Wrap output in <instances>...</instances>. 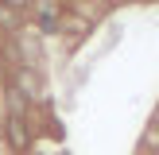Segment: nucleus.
Listing matches in <instances>:
<instances>
[{
	"label": "nucleus",
	"mask_w": 159,
	"mask_h": 155,
	"mask_svg": "<svg viewBox=\"0 0 159 155\" xmlns=\"http://www.w3.org/2000/svg\"><path fill=\"white\" fill-rule=\"evenodd\" d=\"M8 144H12L16 151H23V147L31 144V136H27V124H23V116H8Z\"/></svg>",
	"instance_id": "f257e3e1"
},
{
	"label": "nucleus",
	"mask_w": 159,
	"mask_h": 155,
	"mask_svg": "<svg viewBox=\"0 0 159 155\" xmlns=\"http://www.w3.org/2000/svg\"><path fill=\"white\" fill-rule=\"evenodd\" d=\"M16 89H20L23 97H35V93L43 89V85H39V78L31 74V70H20V78H16Z\"/></svg>",
	"instance_id": "f03ea898"
},
{
	"label": "nucleus",
	"mask_w": 159,
	"mask_h": 155,
	"mask_svg": "<svg viewBox=\"0 0 159 155\" xmlns=\"http://www.w3.org/2000/svg\"><path fill=\"white\" fill-rule=\"evenodd\" d=\"M8 105H12V116H23V108H27V97H23V93L12 85V89H8Z\"/></svg>",
	"instance_id": "7ed1b4c3"
},
{
	"label": "nucleus",
	"mask_w": 159,
	"mask_h": 155,
	"mask_svg": "<svg viewBox=\"0 0 159 155\" xmlns=\"http://www.w3.org/2000/svg\"><path fill=\"white\" fill-rule=\"evenodd\" d=\"M20 16H23V8H0V23H4V27H16Z\"/></svg>",
	"instance_id": "20e7f679"
}]
</instances>
